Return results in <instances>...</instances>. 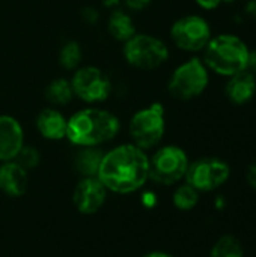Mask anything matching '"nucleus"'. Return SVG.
Instances as JSON below:
<instances>
[{
	"label": "nucleus",
	"mask_w": 256,
	"mask_h": 257,
	"mask_svg": "<svg viewBox=\"0 0 256 257\" xmlns=\"http://www.w3.org/2000/svg\"><path fill=\"white\" fill-rule=\"evenodd\" d=\"M97 178L113 193H133L149 178V158L136 145H121L104 154Z\"/></svg>",
	"instance_id": "nucleus-1"
},
{
	"label": "nucleus",
	"mask_w": 256,
	"mask_h": 257,
	"mask_svg": "<svg viewBox=\"0 0 256 257\" xmlns=\"http://www.w3.org/2000/svg\"><path fill=\"white\" fill-rule=\"evenodd\" d=\"M250 45L235 32L214 33L204 51L202 60L213 75L229 78L247 69Z\"/></svg>",
	"instance_id": "nucleus-2"
},
{
	"label": "nucleus",
	"mask_w": 256,
	"mask_h": 257,
	"mask_svg": "<svg viewBox=\"0 0 256 257\" xmlns=\"http://www.w3.org/2000/svg\"><path fill=\"white\" fill-rule=\"evenodd\" d=\"M119 133L118 117L101 108H84L68 119L66 139L77 146L89 148L103 145Z\"/></svg>",
	"instance_id": "nucleus-3"
},
{
	"label": "nucleus",
	"mask_w": 256,
	"mask_h": 257,
	"mask_svg": "<svg viewBox=\"0 0 256 257\" xmlns=\"http://www.w3.org/2000/svg\"><path fill=\"white\" fill-rule=\"evenodd\" d=\"M210 83L211 72L205 66L202 57L193 56L174 69L167 81V90L175 99L187 102L202 96Z\"/></svg>",
	"instance_id": "nucleus-4"
},
{
	"label": "nucleus",
	"mask_w": 256,
	"mask_h": 257,
	"mask_svg": "<svg viewBox=\"0 0 256 257\" xmlns=\"http://www.w3.org/2000/svg\"><path fill=\"white\" fill-rule=\"evenodd\" d=\"M214 32L210 21L199 14L180 17L170 27V39L177 48L186 53H202Z\"/></svg>",
	"instance_id": "nucleus-5"
},
{
	"label": "nucleus",
	"mask_w": 256,
	"mask_h": 257,
	"mask_svg": "<svg viewBox=\"0 0 256 257\" xmlns=\"http://www.w3.org/2000/svg\"><path fill=\"white\" fill-rule=\"evenodd\" d=\"M124 56L131 66L151 71L169 60V47L164 41L152 35L136 33L125 42Z\"/></svg>",
	"instance_id": "nucleus-6"
},
{
	"label": "nucleus",
	"mask_w": 256,
	"mask_h": 257,
	"mask_svg": "<svg viewBox=\"0 0 256 257\" xmlns=\"http://www.w3.org/2000/svg\"><path fill=\"white\" fill-rule=\"evenodd\" d=\"M130 136L140 149H151L157 146L166 131L164 107L154 102L146 108L139 110L130 120Z\"/></svg>",
	"instance_id": "nucleus-7"
},
{
	"label": "nucleus",
	"mask_w": 256,
	"mask_h": 257,
	"mask_svg": "<svg viewBox=\"0 0 256 257\" xmlns=\"http://www.w3.org/2000/svg\"><path fill=\"white\" fill-rule=\"evenodd\" d=\"M189 164V157L183 148L163 146L149 158V178L161 185H174L186 178Z\"/></svg>",
	"instance_id": "nucleus-8"
},
{
	"label": "nucleus",
	"mask_w": 256,
	"mask_h": 257,
	"mask_svg": "<svg viewBox=\"0 0 256 257\" xmlns=\"http://www.w3.org/2000/svg\"><path fill=\"white\" fill-rule=\"evenodd\" d=\"M229 176L231 167L225 160L217 157H205L189 164L184 179L199 193H210L226 184Z\"/></svg>",
	"instance_id": "nucleus-9"
},
{
	"label": "nucleus",
	"mask_w": 256,
	"mask_h": 257,
	"mask_svg": "<svg viewBox=\"0 0 256 257\" xmlns=\"http://www.w3.org/2000/svg\"><path fill=\"white\" fill-rule=\"evenodd\" d=\"M71 86L74 95L89 104L106 101L112 90L109 77L97 66H84L77 69L71 80Z\"/></svg>",
	"instance_id": "nucleus-10"
},
{
	"label": "nucleus",
	"mask_w": 256,
	"mask_h": 257,
	"mask_svg": "<svg viewBox=\"0 0 256 257\" xmlns=\"http://www.w3.org/2000/svg\"><path fill=\"white\" fill-rule=\"evenodd\" d=\"M106 196H107V188L104 187V184L97 176H92V178H83L77 184L72 200L75 208L81 214L91 215L101 209V206L106 202Z\"/></svg>",
	"instance_id": "nucleus-11"
},
{
	"label": "nucleus",
	"mask_w": 256,
	"mask_h": 257,
	"mask_svg": "<svg viewBox=\"0 0 256 257\" xmlns=\"http://www.w3.org/2000/svg\"><path fill=\"white\" fill-rule=\"evenodd\" d=\"M223 96L232 107H246L256 98V77L247 69L225 78Z\"/></svg>",
	"instance_id": "nucleus-12"
},
{
	"label": "nucleus",
	"mask_w": 256,
	"mask_h": 257,
	"mask_svg": "<svg viewBox=\"0 0 256 257\" xmlns=\"http://www.w3.org/2000/svg\"><path fill=\"white\" fill-rule=\"evenodd\" d=\"M23 145L24 134L20 122L9 114H0V161H12Z\"/></svg>",
	"instance_id": "nucleus-13"
},
{
	"label": "nucleus",
	"mask_w": 256,
	"mask_h": 257,
	"mask_svg": "<svg viewBox=\"0 0 256 257\" xmlns=\"http://www.w3.org/2000/svg\"><path fill=\"white\" fill-rule=\"evenodd\" d=\"M27 188V170H24L18 163L5 161L0 166V190L11 196L20 197Z\"/></svg>",
	"instance_id": "nucleus-14"
},
{
	"label": "nucleus",
	"mask_w": 256,
	"mask_h": 257,
	"mask_svg": "<svg viewBox=\"0 0 256 257\" xmlns=\"http://www.w3.org/2000/svg\"><path fill=\"white\" fill-rule=\"evenodd\" d=\"M68 119L56 108H44L36 117V128L47 140H60L66 137Z\"/></svg>",
	"instance_id": "nucleus-15"
},
{
	"label": "nucleus",
	"mask_w": 256,
	"mask_h": 257,
	"mask_svg": "<svg viewBox=\"0 0 256 257\" xmlns=\"http://www.w3.org/2000/svg\"><path fill=\"white\" fill-rule=\"evenodd\" d=\"M107 29L110 35L116 41H121V42H127L130 38L136 35V27H134L131 17L121 9H116L110 14Z\"/></svg>",
	"instance_id": "nucleus-16"
},
{
	"label": "nucleus",
	"mask_w": 256,
	"mask_h": 257,
	"mask_svg": "<svg viewBox=\"0 0 256 257\" xmlns=\"http://www.w3.org/2000/svg\"><path fill=\"white\" fill-rule=\"evenodd\" d=\"M104 154L97 149L95 146H89V148H83L74 160L75 169L80 175H83L84 178H92L98 175L101 161H103Z\"/></svg>",
	"instance_id": "nucleus-17"
},
{
	"label": "nucleus",
	"mask_w": 256,
	"mask_h": 257,
	"mask_svg": "<svg viewBox=\"0 0 256 257\" xmlns=\"http://www.w3.org/2000/svg\"><path fill=\"white\" fill-rule=\"evenodd\" d=\"M74 96L71 81L65 78H56L45 87V98L54 105H66Z\"/></svg>",
	"instance_id": "nucleus-18"
},
{
	"label": "nucleus",
	"mask_w": 256,
	"mask_h": 257,
	"mask_svg": "<svg viewBox=\"0 0 256 257\" xmlns=\"http://www.w3.org/2000/svg\"><path fill=\"white\" fill-rule=\"evenodd\" d=\"M210 257H244V250L240 239L232 235H225L216 241Z\"/></svg>",
	"instance_id": "nucleus-19"
},
{
	"label": "nucleus",
	"mask_w": 256,
	"mask_h": 257,
	"mask_svg": "<svg viewBox=\"0 0 256 257\" xmlns=\"http://www.w3.org/2000/svg\"><path fill=\"white\" fill-rule=\"evenodd\" d=\"M199 202V191L187 182L180 185L174 193V205L180 211H190Z\"/></svg>",
	"instance_id": "nucleus-20"
},
{
	"label": "nucleus",
	"mask_w": 256,
	"mask_h": 257,
	"mask_svg": "<svg viewBox=\"0 0 256 257\" xmlns=\"http://www.w3.org/2000/svg\"><path fill=\"white\" fill-rule=\"evenodd\" d=\"M81 57H83V53H81V47L78 45V42L75 41H69L66 42L60 51H59V63L62 68L71 71V69H75L80 62H81Z\"/></svg>",
	"instance_id": "nucleus-21"
},
{
	"label": "nucleus",
	"mask_w": 256,
	"mask_h": 257,
	"mask_svg": "<svg viewBox=\"0 0 256 257\" xmlns=\"http://www.w3.org/2000/svg\"><path fill=\"white\" fill-rule=\"evenodd\" d=\"M39 160H41L39 152L33 146H26V145H23V148L20 149V152L14 158V161L18 163L24 170L35 169L39 164Z\"/></svg>",
	"instance_id": "nucleus-22"
},
{
	"label": "nucleus",
	"mask_w": 256,
	"mask_h": 257,
	"mask_svg": "<svg viewBox=\"0 0 256 257\" xmlns=\"http://www.w3.org/2000/svg\"><path fill=\"white\" fill-rule=\"evenodd\" d=\"M243 9H241V14L244 18L247 20H256V0H244L241 3Z\"/></svg>",
	"instance_id": "nucleus-23"
},
{
	"label": "nucleus",
	"mask_w": 256,
	"mask_h": 257,
	"mask_svg": "<svg viewBox=\"0 0 256 257\" xmlns=\"http://www.w3.org/2000/svg\"><path fill=\"white\" fill-rule=\"evenodd\" d=\"M195 3L202 11H216L223 5L222 0H195Z\"/></svg>",
	"instance_id": "nucleus-24"
},
{
	"label": "nucleus",
	"mask_w": 256,
	"mask_h": 257,
	"mask_svg": "<svg viewBox=\"0 0 256 257\" xmlns=\"http://www.w3.org/2000/svg\"><path fill=\"white\" fill-rule=\"evenodd\" d=\"M154 0H124V3L127 5V8L131 9V11H143Z\"/></svg>",
	"instance_id": "nucleus-25"
},
{
	"label": "nucleus",
	"mask_w": 256,
	"mask_h": 257,
	"mask_svg": "<svg viewBox=\"0 0 256 257\" xmlns=\"http://www.w3.org/2000/svg\"><path fill=\"white\" fill-rule=\"evenodd\" d=\"M246 181H247V184H249L253 190H256V160H253V161L249 164V167H247Z\"/></svg>",
	"instance_id": "nucleus-26"
},
{
	"label": "nucleus",
	"mask_w": 256,
	"mask_h": 257,
	"mask_svg": "<svg viewBox=\"0 0 256 257\" xmlns=\"http://www.w3.org/2000/svg\"><path fill=\"white\" fill-rule=\"evenodd\" d=\"M247 71L252 72L256 77V47H250L249 60H247Z\"/></svg>",
	"instance_id": "nucleus-27"
},
{
	"label": "nucleus",
	"mask_w": 256,
	"mask_h": 257,
	"mask_svg": "<svg viewBox=\"0 0 256 257\" xmlns=\"http://www.w3.org/2000/svg\"><path fill=\"white\" fill-rule=\"evenodd\" d=\"M81 15H83V18L88 21V23H95L97 21V18H98V14H97V11L95 9H92V8H86V9H83V12H81Z\"/></svg>",
	"instance_id": "nucleus-28"
},
{
	"label": "nucleus",
	"mask_w": 256,
	"mask_h": 257,
	"mask_svg": "<svg viewBox=\"0 0 256 257\" xmlns=\"http://www.w3.org/2000/svg\"><path fill=\"white\" fill-rule=\"evenodd\" d=\"M143 257H175V256H172V254H169V253H164V251H151V253L145 254Z\"/></svg>",
	"instance_id": "nucleus-29"
},
{
	"label": "nucleus",
	"mask_w": 256,
	"mask_h": 257,
	"mask_svg": "<svg viewBox=\"0 0 256 257\" xmlns=\"http://www.w3.org/2000/svg\"><path fill=\"white\" fill-rule=\"evenodd\" d=\"M154 203H155V196H154L152 193L145 194V205H146V206H152Z\"/></svg>",
	"instance_id": "nucleus-30"
},
{
	"label": "nucleus",
	"mask_w": 256,
	"mask_h": 257,
	"mask_svg": "<svg viewBox=\"0 0 256 257\" xmlns=\"http://www.w3.org/2000/svg\"><path fill=\"white\" fill-rule=\"evenodd\" d=\"M121 3V0H103V5L106 8H115Z\"/></svg>",
	"instance_id": "nucleus-31"
},
{
	"label": "nucleus",
	"mask_w": 256,
	"mask_h": 257,
	"mask_svg": "<svg viewBox=\"0 0 256 257\" xmlns=\"http://www.w3.org/2000/svg\"><path fill=\"white\" fill-rule=\"evenodd\" d=\"M243 2H244V0H222L223 5H238V3L241 5Z\"/></svg>",
	"instance_id": "nucleus-32"
}]
</instances>
